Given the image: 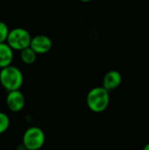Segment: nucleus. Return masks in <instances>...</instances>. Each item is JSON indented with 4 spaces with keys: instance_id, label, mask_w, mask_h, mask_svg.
Returning a JSON list of instances; mask_svg holds the SVG:
<instances>
[{
    "instance_id": "9b49d317",
    "label": "nucleus",
    "mask_w": 149,
    "mask_h": 150,
    "mask_svg": "<svg viewBox=\"0 0 149 150\" xmlns=\"http://www.w3.org/2000/svg\"><path fill=\"white\" fill-rule=\"evenodd\" d=\"M9 31L10 30L8 28V25L4 22L0 21V43L6 42Z\"/></svg>"
},
{
    "instance_id": "f03ea898",
    "label": "nucleus",
    "mask_w": 149,
    "mask_h": 150,
    "mask_svg": "<svg viewBox=\"0 0 149 150\" xmlns=\"http://www.w3.org/2000/svg\"><path fill=\"white\" fill-rule=\"evenodd\" d=\"M24 83V76L21 70L12 65H9L0 70V85L7 91L20 90Z\"/></svg>"
},
{
    "instance_id": "1a4fd4ad",
    "label": "nucleus",
    "mask_w": 149,
    "mask_h": 150,
    "mask_svg": "<svg viewBox=\"0 0 149 150\" xmlns=\"http://www.w3.org/2000/svg\"><path fill=\"white\" fill-rule=\"evenodd\" d=\"M20 59L25 64L30 65L35 62L37 59V54L30 47H28L20 51Z\"/></svg>"
},
{
    "instance_id": "20e7f679",
    "label": "nucleus",
    "mask_w": 149,
    "mask_h": 150,
    "mask_svg": "<svg viewBox=\"0 0 149 150\" xmlns=\"http://www.w3.org/2000/svg\"><path fill=\"white\" fill-rule=\"evenodd\" d=\"M32 36L30 33L22 27H17L9 31L6 43L11 47L12 50L21 51L30 47Z\"/></svg>"
},
{
    "instance_id": "7ed1b4c3",
    "label": "nucleus",
    "mask_w": 149,
    "mask_h": 150,
    "mask_svg": "<svg viewBox=\"0 0 149 150\" xmlns=\"http://www.w3.org/2000/svg\"><path fill=\"white\" fill-rule=\"evenodd\" d=\"M46 135L39 127H28L22 137V144L26 150H39L45 144Z\"/></svg>"
},
{
    "instance_id": "0eeeda50",
    "label": "nucleus",
    "mask_w": 149,
    "mask_h": 150,
    "mask_svg": "<svg viewBox=\"0 0 149 150\" xmlns=\"http://www.w3.org/2000/svg\"><path fill=\"white\" fill-rule=\"evenodd\" d=\"M122 83V76L118 70L108 71L103 78V87L108 91H113L119 87Z\"/></svg>"
},
{
    "instance_id": "ddd939ff",
    "label": "nucleus",
    "mask_w": 149,
    "mask_h": 150,
    "mask_svg": "<svg viewBox=\"0 0 149 150\" xmlns=\"http://www.w3.org/2000/svg\"><path fill=\"white\" fill-rule=\"evenodd\" d=\"M81 2H83V3H89V2H91L92 0H80Z\"/></svg>"
},
{
    "instance_id": "f257e3e1",
    "label": "nucleus",
    "mask_w": 149,
    "mask_h": 150,
    "mask_svg": "<svg viewBox=\"0 0 149 150\" xmlns=\"http://www.w3.org/2000/svg\"><path fill=\"white\" fill-rule=\"evenodd\" d=\"M86 104L88 108L95 113L105 112L110 105V91L103 86L92 88L87 94Z\"/></svg>"
},
{
    "instance_id": "6e6552de",
    "label": "nucleus",
    "mask_w": 149,
    "mask_h": 150,
    "mask_svg": "<svg viewBox=\"0 0 149 150\" xmlns=\"http://www.w3.org/2000/svg\"><path fill=\"white\" fill-rule=\"evenodd\" d=\"M13 60V50L6 43H0V69L11 65Z\"/></svg>"
},
{
    "instance_id": "423d86ee",
    "label": "nucleus",
    "mask_w": 149,
    "mask_h": 150,
    "mask_svg": "<svg viewBox=\"0 0 149 150\" xmlns=\"http://www.w3.org/2000/svg\"><path fill=\"white\" fill-rule=\"evenodd\" d=\"M52 40L48 36L44 34H39L32 37L30 43V47L37 54H43L49 52L52 48Z\"/></svg>"
},
{
    "instance_id": "4468645a",
    "label": "nucleus",
    "mask_w": 149,
    "mask_h": 150,
    "mask_svg": "<svg viewBox=\"0 0 149 150\" xmlns=\"http://www.w3.org/2000/svg\"><path fill=\"white\" fill-rule=\"evenodd\" d=\"M25 150H26V149H25Z\"/></svg>"
},
{
    "instance_id": "f8f14e48",
    "label": "nucleus",
    "mask_w": 149,
    "mask_h": 150,
    "mask_svg": "<svg viewBox=\"0 0 149 150\" xmlns=\"http://www.w3.org/2000/svg\"><path fill=\"white\" fill-rule=\"evenodd\" d=\"M142 150H149V142L148 143H147V144L143 147Z\"/></svg>"
},
{
    "instance_id": "9d476101",
    "label": "nucleus",
    "mask_w": 149,
    "mask_h": 150,
    "mask_svg": "<svg viewBox=\"0 0 149 150\" xmlns=\"http://www.w3.org/2000/svg\"><path fill=\"white\" fill-rule=\"evenodd\" d=\"M10 118L4 112H0V134L5 133L10 127Z\"/></svg>"
},
{
    "instance_id": "39448f33",
    "label": "nucleus",
    "mask_w": 149,
    "mask_h": 150,
    "mask_svg": "<svg viewBox=\"0 0 149 150\" xmlns=\"http://www.w3.org/2000/svg\"><path fill=\"white\" fill-rule=\"evenodd\" d=\"M6 105L8 109L12 112H21L25 105V98L24 94L20 91V90L8 91L5 99Z\"/></svg>"
}]
</instances>
